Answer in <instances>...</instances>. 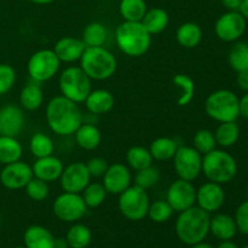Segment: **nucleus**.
I'll return each mask as SVG.
<instances>
[{"instance_id":"nucleus-19","label":"nucleus","mask_w":248,"mask_h":248,"mask_svg":"<svg viewBox=\"0 0 248 248\" xmlns=\"http://www.w3.org/2000/svg\"><path fill=\"white\" fill-rule=\"evenodd\" d=\"M86 45L84 41L75 36H63L56 41L52 50L61 63H74L80 61Z\"/></svg>"},{"instance_id":"nucleus-54","label":"nucleus","mask_w":248,"mask_h":248,"mask_svg":"<svg viewBox=\"0 0 248 248\" xmlns=\"http://www.w3.org/2000/svg\"><path fill=\"white\" fill-rule=\"evenodd\" d=\"M15 248H27L26 246H18V247H15Z\"/></svg>"},{"instance_id":"nucleus-28","label":"nucleus","mask_w":248,"mask_h":248,"mask_svg":"<svg viewBox=\"0 0 248 248\" xmlns=\"http://www.w3.org/2000/svg\"><path fill=\"white\" fill-rule=\"evenodd\" d=\"M148 149L152 154L153 160L164 162L173 159L174 154L178 149V144L173 138L159 137L150 143Z\"/></svg>"},{"instance_id":"nucleus-53","label":"nucleus","mask_w":248,"mask_h":248,"mask_svg":"<svg viewBox=\"0 0 248 248\" xmlns=\"http://www.w3.org/2000/svg\"><path fill=\"white\" fill-rule=\"evenodd\" d=\"M29 1L34 2V4L36 5H47V4H51V2H53L55 0H29Z\"/></svg>"},{"instance_id":"nucleus-57","label":"nucleus","mask_w":248,"mask_h":248,"mask_svg":"<svg viewBox=\"0 0 248 248\" xmlns=\"http://www.w3.org/2000/svg\"><path fill=\"white\" fill-rule=\"evenodd\" d=\"M242 248H248V246H245V247H242Z\"/></svg>"},{"instance_id":"nucleus-17","label":"nucleus","mask_w":248,"mask_h":248,"mask_svg":"<svg viewBox=\"0 0 248 248\" xmlns=\"http://www.w3.org/2000/svg\"><path fill=\"white\" fill-rule=\"evenodd\" d=\"M225 202V191L220 184L206 182L196 189V206L211 213L217 212Z\"/></svg>"},{"instance_id":"nucleus-3","label":"nucleus","mask_w":248,"mask_h":248,"mask_svg":"<svg viewBox=\"0 0 248 248\" xmlns=\"http://www.w3.org/2000/svg\"><path fill=\"white\" fill-rule=\"evenodd\" d=\"M115 43L119 50L128 57L145 55L152 45V35L142 22L124 21L115 29Z\"/></svg>"},{"instance_id":"nucleus-25","label":"nucleus","mask_w":248,"mask_h":248,"mask_svg":"<svg viewBox=\"0 0 248 248\" xmlns=\"http://www.w3.org/2000/svg\"><path fill=\"white\" fill-rule=\"evenodd\" d=\"M44 103V92L40 85L31 81L22 87L19 92V104L24 110L34 111L40 108Z\"/></svg>"},{"instance_id":"nucleus-56","label":"nucleus","mask_w":248,"mask_h":248,"mask_svg":"<svg viewBox=\"0 0 248 248\" xmlns=\"http://www.w3.org/2000/svg\"><path fill=\"white\" fill-rule=\"evenodd\" d=\"M0 136H1V128H0Z\"/></svg>"},{"instance_id":"nucleus-31","label":"nucleus","mask_w":248,"mask_h":248,"mask_svg":"<svg viewBox=\"0 0 248 248\" xmlns=\"http://www.w3.org/2000/svg\"><path fill=\"white\" fill-rule=\"evenodd\" d=\"M147 10L145 0H120L119 2V14L124 21L140 22Z\"/></svg>"},{"instance_id":"nucleus-34","label":"nucleus","mask_w":248,"mask_h":248,"mask_svg":"<svg viewBox=\"0 0 248 248\" xmlns=\"http://www.w3.org/2000/svg\"><path fill=\"white\" fill-rule=\"evenodd\" d=\"M29 152L35 159L50 156L55 152V143L46 133L36 132L29 140Z\"/></svg>"},{"instance_id":"nucleus-20","label":"nucleus","mask_w":248,"mask_h":248,"mask_svg":"<svg viewBox=\"0 0 248 248\" xmlns=\"http://www.w3.org/2000/svg\"><path fill=\"white\" fill-rule=\"evenodd\" d=\"M63 169H64L63 162L58 157H56L55 155L36 159L33 166H31L33 176L35 178L46 182V183H52V182L60 179Z\"/></svg>"},{"instance_id":"nucleus-39","label":"nucleus","mask_w":248,"mask_h":248,"mask_svg":"<svg viewBox=\"0 0 248 248\" xmlns=\"http://www.w3.org/2000/svg\"><path fill=\"white\" fill-rule=\"evenodd\" d=\"M173 212L174 211L166 200H155L150 202L147 217L152 222L160 224V223H166L167 220L171 219Z\"/></svg>"},{"instance_id":"nucleus-6","label":"nucleus","mask_w":248,"mask_h":248,"mask_svg":"<svg viewBox=\"0 0 248 248\" xmlns=\"http://www.w3.org/2000/svg\"><path fill=\"white\" fill-rule=\"evenodd\" d=\"M205 113L217 123L236 121L240 116L239 97L230 90L220 89L213 91L205 99Z\"/></svg>"},{"instance_id":"nucleus-49","label":"nucleus","mask_w":248,"mask_h":248,"mask_svg":"<svg viewBox=\"0 0 248 248\" xmlns=\"http://www.w3.org/2000/svg\"><path fill=\"white\" fill-rule=\"evenodd\" d=\"M53 248H69L65 237H57V239H55Z\"/></svg>"},{"instance_id":"nucleus-4","label":"nucleus","mask_w":248,"mask_h":248,"mask_svg":"<svg viewBox=\"0 0 248 248\" xmlns=\"http://www.w3.org/2000/svg\"><path fill=\"white\" fill-rule=\"evenodd\" d=\"M79 62V67L84 70L85 74L96 81L110 79L118 69L115 56L104 46L86 47Z\"/></svg>"},{"instance_id":"nucleus-15","label":"nucleus","mask_w":248,"mask_h":248,"mask_svg":"<svg viewBox=\"0 0 248 248\" xmlns=\"http://www.w3.org/2000/svg\"><path fill=\"white\" fill-rule=\"evenodd\" d=\"M91 182V176L89 173L85 162H72L63 169L60 177V184L63 191L68 193L81 194L82 190Z\"/></svg>"},{"instance_id":"nucleus-38","label":"nucleus","mask_w":248,"mask_h":248,"mask_svg":"<svg viewBox=\"0 0 248 248\" xmlns=\"http://www.w3.org/2000/svg\"><path fill=\"white\" fill-rule=\"evenodd\" d=\"M107 194L108 193H107L103 184L98 183V182H94V183L90 182L89 186L82 190L81 196L86 203L87 208H97L104 202Z\"/></svg>"},{"instance_id":"nucleus-51","label":"nucleus","mask_w":248,"mask_h":248,"mask_svg":"<svg viewBox=\"0 0 248 248\" xmlns=\"http://www.w3.org/2000/svg\"><path fill=\"white\" fill-rule=\"evenodd\" d=\"M217 248H239L235 242H232V240H224V241H220V244L218 245Z\"/></svg>"},{"instance_id":"nucleus-10","label":"nucleus","mask_w":248,"mask_h":248,"mask_svg":"<svg viewBox=\"0 0 248 248\" xmlns=\"http://www.w3.org/2000/svg\"><path fill=\"white\" fill-rule=\"evenodd\" d=\"M173 167L179 179L193 182L202 171V155L190 145L178 147L173 156Z\"/></svg>"},{"instance_id":"nucleus-29","label":"nucleus","mask_w":248,"mask_h":248,"mask_svg":"<svg viewBox=\"0 0 248 248\" xmlns=\"http://www.w3.org/2000/svg\"><path fill=\"white\" fill-rule=\"evenodd\" d=\"M217 145L222 148H232L237 143L240 138V127L236 121L219 123L215 132Z\"/></svg>"},{"instance_id":"nucleus-22","label":"nucleus","mask_w":248,"mask_h":248,"mask_svg":"<svg viewBox=\"0 0 248 248\" xmlns=\"http://www.w3.org/2000/svg\"><path fill=\"white\" fill-rule=\"evenodd\" d=\"M55 239L52 232L43 225H31L23 234V242L27 248H53Z\"/></svg>"},{"instance_id":"nucleus-45","label":"nucleus","mask_w":248,"mask_h":248,"mask_svg":"<svg viewBox=\"0 0 248 248\" xmlns=\"http://www.w3.org/2000/svg\"><path fill=\"white\" fill-rule=\"evenodd\" d=\"M86 164L87 170H89V173L91 176V178H102L103 174L106 173L107 169H108V162L106 159L99 156L91 157Z\"/></svg>"},{"instance_id":"nucleus-27","label":"nucleus","mask_w":248,"mask_h":248,"mask_svg":"<svg viewBox=\"0 0 248 248\" xmlns=\"http://www.w3.org/2000/svg\"><path fill=\"white\" fill-rule=\"evenodd\" d=\"M140 22L150 35H155V34L162 33L167 28L170 16L166 10L161 7H153V9L147 10Z\"/></svg>"},{"instance_id":"nucleus-24","label":"nucleus","mask_w":248,"mask_h":248,"mask_svg":"<svg viewBox=\"0 0 248 248\" xmlns=\"http://www.w3.org/2000/svg\"><path fill=\"white\" fill-rule=\"evenodd\" d=\"M75 142L81 149L91 150L97 149L102 142V133L97 126L92 124L82 123L74 133Z\"/></svg>"},{"instance_id":"nucleus-9","label":"nucleus","mask_w":248,"mask_h":248,"mask_svg":"<svg viewBox=\"0 0 248 248\" xmlns=\"http://www.w3.org/2000/svg\"><path fill=\"white\" fill-rule=\"evenodd\" d=\"M61 68V61L51 48L35 51L27 62V72L31 81L38 84L51 80L57 75Z\"/></svg>"},{"instance_id":"nucleus-40","label":"nucleus","mask_w":248,"mask_h":248,"mask_svg":"<svg viewBox=\"0 0 248 248\" xmlns=\"http://www.w3.org/2000/svg\"><path fill=\"white\" fill-rule=\"evenodd\" d=\"M217 143H216L215 133L207 128H201L194 135L193 138V148H195L201 155H205L207 153L216 149Z\"/></svg>"},{"instance_id":"nucleus-41","label":"nucleus","mask_w":248,"mask_h":248,"mask_svg":"<svg viewBox=\"0 0 248 248\" xmlns=\"http://www.w3.org/2000/svg\"><path fill=\"white\" fill-rule=\"evenodd\" d=\"M136 172H137V173H136L135 176V184L136 186H140V188L145 189V190L156 186L160 182V179H161L160 170L157 169V167H155L154 165Z\"/></svg>"},{"instance_id":"nucleus-52","label":"nucleus","mask_w":248,"mask_h":248,"mask_svg":"<svg viewBox=\"0 0 248 248\" xmlns=\"http://www.w3.org/2000/svg\"><path fill=\"white\" fill-rule=\"evenodd\" d=\"M191 248H215L213 246H211L210 244H207V242H200V244H196V245H193V246H190Z\"/></svg>"},{"instance_id":"nucleus-12","label":"nucleus","mask_w":248,"mask_h":248,"mask_svg":"<svg viewBox=\"0 0 248 248\" xmlns=\"http://www.w3.org/2000/svg\"><path fill=\"white\" fill-rule=\"evenodd\" d=\"M247 19L240 11H228L220 15L215 23V34L224 43H234L245 34Z\"/></svg>"},{"instance_id":"nucleus-18","label":"nucleus","mask_w":248,"mask_h":248,"mask_svg":"<svg viewBox=\"0 0 248 248\" xmlns=\"http://www.w3.org/2000/svg\"><path fill=\"white\" fill-rule=\"evenodd\" d=\"M26 115L21 107L16 104H6L0 108V128L1 135L17 137L23 131Z\"/></svg>"},{"instance_id":"nucleus-32","label":"nucleus","mask_w":248,"mask_h":248,"mask_svg":"<svg viewBox=\"0 0 248 248\" xmlns=\"http://www.w3.org/2000/svg\"><path fill=\"white\" fill-rule=\"evenodd\" d=\"M65 240L69 248H86L91 244L92 232L87 225L77 222L68 229Z\"/></svg>"},{"instance_id":"nucleus-14","label":"nucleus","mask_w":248,"mask_h":248,"mask_svg":"<svg viewBox=\"0 0 248 248\" xmlns=\"http://www.w3.org/2000/svg\"><path fill=\"white\" fill-rule=\"evenodd\" d=\"M33 177L31 166L18 160L16 162L4 165L0 171V183L9 190H19L26 188Z\"/></svg>"},{"instance_id":"nucleus-46","label":"nucleus","mask_w":248,"mask_h":248,"mask_svg":"<svg viewBox=\"0 0 248 248\" xmlns=\"http://www.w3.org/2000/svg\"><path fill=\"white\" fill-rule=\"evenodd\" d=\"M236 84L240 90H242L244 92H248V70L237 73Z\"/></svg>"},{"instance_id":"nucleus-48","label":"nucleus","mask_w":248,"mask_h":248,"mask_svg":"<svg viewBox=\"0 0 248 248\" xmlns=\"http://www.w3.org/2000/svg\"><path fill=\"white\" fill-rule=\"evenodd\" d=\"M220 1L229 11H239L242 0H220Z\"/></svg>"},{"instance_id":"nucleus-43","label":"nucleus","mask_w":248,"mask_h":248,"mask_svg":"<svg viewBox=\"0 0 248 248\" xmlns=\"http://www.w3.org/2000/svg\"><path fill=\"white\" fill-rule=\"evenodd\" d=\"M16 72L14 67L6 63H0V96L6 94L16 84Z\"/></svg>"},{"instance_id":"nucleus-11","label":"nucleus","mask_w":248,"mask_h":248,"mask_svg":"<svg viewBox=\"0 0 248 248\" xmlns=\"http://www.w3.org/2000/svg\"><path fill=\"white\" fill-rule=\"evenodd\" d=\"M87 206L81 194L63 191L55 199L52 211L56 218L65 223H77L87 212Z\"/></svg>"},{"instance_id":"nucleus-13","label":"nucleus","mask_w":248,"mask_h":248,"mask_svg":"<svg viewBox=\"0 0 248 248\" xmlns=\"http://www.w3.org/2000/svg\"><path fill=\"white\" fill-rule=\"evenodd\" d=\"M166 201L174 212H183L196 203V188L191 182L177 179L169 186Z\"/></svg>"},{"instance_id":"nucleus-44","label":"nucleus","mask_w":248,"mask_h":248,"mask_svg":"<svg viewBox=\"0 0 248 248\" xmlns=\"http://www.w3.org/2000/svg\"><path fill=\"white\" fill-rule=\"evenodd\" d=\"M237 232L242 235H248V200L244 201L237 206L234 216Z\"/></svg>"},{"instance_id":"nucleus-7","label":"nucleus","mask_w":248,"mask_h":248,"mask_svg":"<svg viewBox=\"0 0 248 248\" xmlns=\"http://www.w3.org/2000/svg\"><path fill=\"white\" fill-rule=\"evenodd\" d=\"M92 80L77 65L67 67L58 78L61 94L75 103H84L92 90Z\"/></svg>"},{"instance_id":"nucleus-42","label":"nucleus","mask_w":248,"mask_h":248,"mask_svg":"<svg viewBox=\"0 0 248 248\" xmlns=\"http://www.w3.org/2000/svg\"><path fill=\"white\" fill-rule=\"evenodd\" d=\"M27 196H28L31 200L36 201V202H40V201H44L45 199H47L48 194H50V188H48V183L41 181V179L33 178L29 181V183L27 184L26 188Z\"/></svg>"},{"instance_id":"nucleus-26","label":"nucleus","mask_w":248,"mask_h":248,"mask_svg":"<svg viewBox=\"0 0 248 248\" xmlns=\"http://www.w3.org/2000/svg\"><path fill=\"white\" fill-rule=\"evenodd\" d=\"M176 40L184 48H194L202 40V29L194 22H186L176 31Z\"/></svg>"},{"instance_id":"nucleus-23","label":"nucleus","mask_w":248,"mask_h":248,"mask_svg":"<svg viewBox=\"0 0 248 248\" xmlns=\"http://www.w3.org/2000/svg\"><path fill=\"white\" fill-rule=\"evenodd\" d=\"M210 232L220 241L232 240L237 232L234 217L227 215V213H217L211 217Z\"/></svg>"},{"instance_id":"nucleus-50","label":"nucleus","mask_w":248,"mask_h":248,"mask_svg":"<svg viewBox=\"0 0 248 248\" xmlns=\"http://www.w3.org/2000/svg\"><path fill=\"white\" fill-rule=\"evenodd\" d=\"M240 14L245 17V18L248 21V0H242L241 2V6L239 9Z\"/></svg>"},{"instance_id":"nucleus-30","label":"nucleus","mask_w":248,"mask_h":248,"mask_svg":"<svg viewBox=\"0 0 248 248\" xmlns=\"http://www.w3.org/2000/svg\"><path fill=\"white\" fill-rule=\"evenodd\" d=\"M23 148L16 137L0 136V164L7 165L21 160Z\"/></svg>"},{"instance_id":"nucleus-36","label":"nucleus","mask_w":248,"mask_h":248,"mask_svg":"<svg viewBox=\"0 0 248 248\" xmlns=\"http://www.w3.org/2000/svg\"><path fill=\"white\" fill-rule=\"evenodd\" d=\"M108 38L107 28L99 22H91L87 24L82 31L81 40L86 45V47L92 46H103Z\"/></svg>"},{"instance_id":"nucleus-2","label":"nucleus","mask_w":248,"mask_h":248,"mask_svg":"<svg viewBox=\"0 0 248 248\" xmlns=\"http://www.w3.org/2000/svg\"><path fill=\"white\" fill-rule=\"evenodd\" d=\"M210 213L199 206L179 212L174 224L177 237L188 246L200 244L210 234Z\"/></svg>"},{"instance_id":"nucleus-21","label":"nucleus","mask_w":248,"mask_h":248,"mask_svg":"<svg viewBox=\"0 0 248 248\" xmlns=\"http://www.w3.org/2000/svg\"><path fill=\"white\" fill-rule=\"evenodd\" d=\"M84 103L89 113L93 114V115H103L113 109L115 99L108 90L97 89L91 90Z\"/></svg>"},{"instance_id":"nucleus-35","label":"nucleus","mask_w":248,"mask_h":248,"mask_svg":"<svg viewBox=\"0 0 248 248\" xmlns=\"http://www.w3.org/2000/svg\"><path fill=\"white\" fill-rule=\"evenodd\" d=\"M153 156L150 154L149 149L140 145H133L126 153V162L128 167L135 171L147 169L153 165Z\"/></svg>"},{"instance_id":"nucleus-33","label":"nucleus","mask_w":248,"mask_h":248,"mask_svg":"<svg viewBox=\"0 0 248 248\" xmlns=\"http://www.w3.org/2000/svg\"><path fill=\"white\" fill-rule=\"evenodd\" d=\"M174 86L178 89V99L177 104L179 107H186L191 103L195 96V82L189 75L176 74L172 79Z\"/></svg>"},{"instance_id":"nucleus-16","label":"nucleus","mask_w":248,"mask_h":248,"mask_svg":"<svg viewBox=\"0 0 248 248\" xmlns=\"http://www.w3.org/2000/svg\"><path fill=\"white\" fill-rule=\"evenodd\" d=\"M132 173L130 167L116 162L109 165L106 173L102 177V184L106 188L107 193L111 195H120L130 186H132Z\"/></svg>"},{"instance_id":"nucleus-8","label":"nucleus","mask_w":248,"mask_h":248,"mask_svg":"<svg viewBox=\"0 0 248 248\" xmlns=\"http://www.w3.org/2000/svg\"><path fill=\"white\" fill-rule=\"evenodd\" d=\"M150 199L147 190L140 186H130L119 195L118 207L121 215L131 222H140L147 217Z\"/></svg>"},{"instance_id":"nucleus-47","label":"nucleus","mask_w":248,"mask_h":248,"mask_svg":"<svg viewBox=\"0 0 248 248\" xmlns=\"http://www.w3.org/2000/svg\"><path fill=\"white\" fill-rule=\"evenodd\" d=\"M239 111L240 116L248 119V92H245L244 96L239 98Z\"/></svg>"},{"instance_id":"nucleus-37","label":"nucleus","mask_w":248,"mask_h":248,"mask_svg":"<svg viewBox=\"0 0 248 248\" xmlns=\"http://www.w3.org/2000/svg\"><path fill=\"white\" fill-rule=\"evenodd\" d=\"M228 63L236 73L248 70V43H236L229 51Z\"/></svg>"},{"instance_id":"nucleus-1","label":"nucleus","mask_w":248,"mask_h":248,"mask_svg":"<svg viewBox=\"0 0 248 248\" xmlns=\"http://www.w3.org/2000/svg\"><path fill=\"white\" fill-rule=\"evenodd\" d=\"M48 128L57 136H72L84 123V115L79 104L62 94L48 101L45 111Z\"/></svg>"},{"instance_id":"nucleus-55","label":"nucleus","mask_w":248,"mask_h":248,"mask_svg":"<svg viewBox=\"0 0 248 248\" xmlns=\"http://www.w3.org/2000/svg\"><path fill=\"white\" fill-rule=\"evenodd\" d=\"M247 198H248V186H247Z\"/></svg>"},{"instance_id":"nucleus-5","label":"nucleus","mask_w":248,"mask_h":248,"mask_svg":"<svg viewBox=\"0 0 248 248\" xmlns=\"http://www.w3.org/2000/svg\"><path fill=\"white\" fill-rule=\"evenodd\" d=\"M203 176L210 182L228 184L236 177L237 162L230 153L223 149H213L212 152L202 155Z\"/></svg>"}]
</instances>
